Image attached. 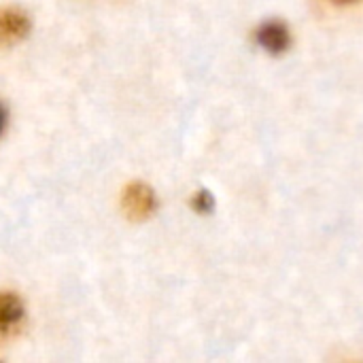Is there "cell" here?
<instances>
[{
    "instance_id": "cell-2",
    "label": "cell",
    "mask_w": 363,
    "mask_h": 363,
    "mask_svg": "<svg viewBox=\"0 0 363 363\" xmlns=\"http://www.w3.org/2000/svg\"><path fill=\"white\" fill-rule=\"evenodd\" d=\"M32 30L30 15L19 6H4L0 9V49L15 47L21 43Z\"/></svg>"
},
{
    "instance_id": "cell-7",
    "label": "cell",
    "mask_w": 363,
    "mask_h": 363,
    "mask_svg": "<svg viewBox=\"0 0 363 363\" xmlns=\"http://www.w3.org/2000/svg\"><path fill=\"white\" fill-rule=\"evenodd\" d=\"M332 2H336V4H351V2H357V0H332Z\"/></svg>"
},
{
    "instance_id": "cell-4",
    "label": "cell",
    "mask_w": 363,
    "mask_h": 363,
    "mask_svg": "<svg viewBox=\"0 0 363 363\" xmlns=\"http://www.w3.org/2000/svg\"><path fill=\"white\" fill-rule=\"evenodd\" d=\"M26 308L17 294L0 291V338L11 336L23 323Z\"/></svg>"
},
{
    "instance_id": "cell-5",
    "label": "cell",
    "mask_w": 363,
    "mask_h": 363,
    "mask_svg": "<svg viewBox=\"0 0 363 363\" xmlns=\"http://www.w3.org/2000/svg\"><path fill=\"white\" fill-rule=\"evenodd\" d=\"M191 206H194V211H198V213H208V211L213 208V198H211V194H208V191H198V194H194Z\"/></svg>"
},
{
    "instance_id": "cell-6",
    "label": "cell",
    "mask_w": 363,
    "mask_h": 363,
    "mask_svg": "<svg viewBox=\"0 0 363 363\" xmlns=\"http://www.w3.org/2000/svg\"><path fill=\"white\" fill-rule=\"evenodd\" d=\"M2 128H4V111L0 106V132H2Z\"/></svg>"
},
{
    "instance_id": "cell-1",
    "label": "cell",
    "mask_w": 363,
    "mask_h": 363,
    "mask_svg": "<svg viewBox=\"0 0 363 363\" xmlns=\"http://www.w3.org/2000/svg\"><path fill=\"white\" fill-rule=\"evenodd\" d=\"M121 208H123V213H125V217L130 221H147L157 208L155 191L147 183H140V181L130 183L123 189Z\"/></svg>"
},
{
    "instance_id": "cell-3",
    "label": "cell",
    "mask_w": 363,
    "mask_h": 363,
    "mask_svg": "<svg viewBox=\"0 0 363 363\" xmlns=\"http://www.w3.org/2000/svg\"><path fill=\"white\" fill-rule=\"evenodd\" d=\"M255 40L264 51L279 55L291 47V30L281 19H268L255 30Z\"/></svg>"
}]
</instances>
